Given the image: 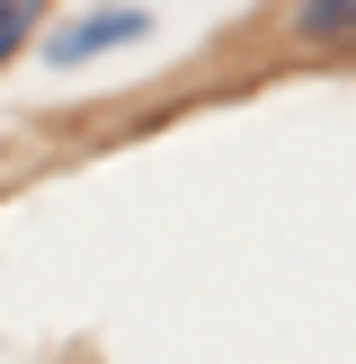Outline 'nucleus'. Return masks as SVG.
I'll list each match as a JSON object with an SVG mask.
<instances>
[{"label": "nucleus", "mask_w": 356, "mask_h": 364, "mask_svg": "<svg viewBox=\"0 0 356 364\" xmlns=\"http://www.w3.org/2000/svg\"><path fill=\"white\" fill-rule=\"evenodd\" d=\"M142 27H152L142 9H80L71 27H53L45 53H53V63H89V53H107V45H134Z\"/></svg>", "instance_id": "1"}, {"label": "nucleus", "mask_w": 356, "mask_h": 364, "mask_svg": "<svg viewBox=\"0 0 356 364\" xmlns=\"http://www.w3.org/2000/svg\"><path fill=\"white\" fill-rule=\"evenodd\" d=\"M27 27H36V0H0V63L27 45Z\"/></svg>", "instance_id": "3"}, {"label": "nucleus", "mask_w": 356, "mask_h": 364, "mask_svg": "<svg viewBox=\"0 0 356 364\" xmlns=\"http://www.w3.org/2000/svg\"><path fill=\"white\" fill-rule=\"evenodd\" d=\"M294 27L303 36H356V0H303Z\"/></svg>", "instance_id": "2"}]
</instances>
